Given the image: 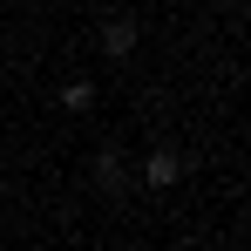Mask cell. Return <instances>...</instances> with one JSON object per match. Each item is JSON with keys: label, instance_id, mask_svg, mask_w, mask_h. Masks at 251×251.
<instances>
[{"label": "cell", "instance_id": "1", "mask_svg": "<svg viewBox=\"0 0 251 251\" xmlns=\"http://www.w3.org/2000/svg\"><path fill=\"white\" fill-rule=\"evenodd\" d=\"M88 183H95L102 197H123L129 183H136V170H129V156L116 150V143H102V150L88 156Z\"/></svg>", "mask_w": 251, "mask_h": 251}, {"label": "cell", "instance_id": "2", "mask_svg": "<svg viewBox=\"0 0 251 251\" xmlns=\"http://www.w3.org/2000/svg\"><path fill=\"white\" fill-rule=\"evenodd\" d=\"M95 41H102V54H109V61H129V54L143 48V21H136V14H102Z\"/></svg>", "mask_w": 251, "mask_h": 251}, {"label": "cell", "instance_id": "3", "mask_svg": "<svg viewBox=\"0 0 251 251\" xmlns=\"http://www.w3.org/2000/svg\"><path fill=\"white\" fill-rule=\"evenodd\" d=\"M183 150H150V156H143V170H136V183H143V190H176V183H183Z\"/></svg>", "mask_w": 251, "mask_h": 251}, {"label": "cell", "instance_id": "4", "mask_svg": "<svg viewBox=\"0 0 251 251\" xmlns=\"http://www.w3.org/2000/svg\"><path fill=\"white\" fill-rule=\"evenodd\" d=\"M61 109H68V116H88V109H95V82H68L61 88Z\"/></svg>", "mask_w": 251, "mask_h": 251}]
</instances>
